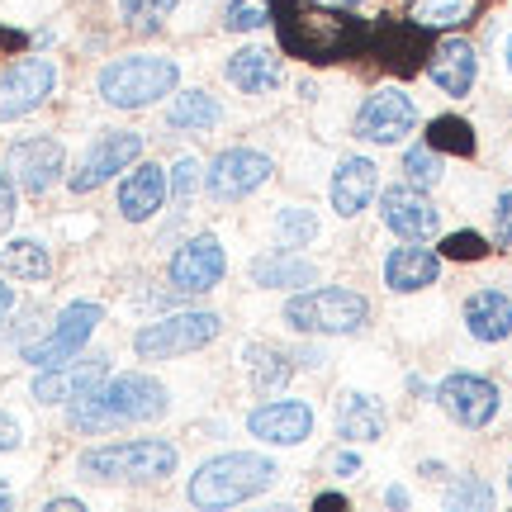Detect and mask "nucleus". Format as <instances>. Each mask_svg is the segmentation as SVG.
Masks as SVG:
<instances>
[{"mask_svg":"<svg viewBox=\"0 0 512 512\" xmlns=\"http://www.w3.org/2000/svg\"><path fill=\"white\" fill-rule=\"evenodd\" d=\"M271 24L280 34V48L309 67H328V62H347V57L366 53L370 24L351 10L323 5V0H271Z\"/></svg>","mask_w":512,"mask_h":512,"instance_id":"f257e3e1","label":"nucleus"},{"mask_svg":"<svg viewBox=\"0 0 512 512\" xmlns=\"http://www.w3.org/2000/svg\"><path fill=\"white\" fill-rule=\"evenodd\" d=\"M171 408V394H166L162 380H152L143 370H128V375H110L95 394H81V399L67 403V422L76 432H110V427H124V422H157L166 418Z\"/></svg>","mask_w":512,"mask_h":512,"instance_id":"f03ea898","label":"nucleus"},{"mask_svg":"<svg viewBox=\"0 0 512 512\" xmlns=\"http://www.w3.org/2000/svg\"><path fill=\"white\" fill-rule=\"evenodd\" d=\"M275 479H280V465L271 456L223 451V456L204 460L200 470L190 475V503L195 508H233V503H247V498L266 494Z\"/></svg>","mask_w":512,"mask_h":512,"instance_id":"7ed1b4c3","label":"nucleus"},{"mask_svg":"<svg viewBox=\"0 0 512 512\" xmlns=\"http://www.w3.org/2000/svg\"><path fill=\"white\" fill-rule=\"evenodd\" d=\"M176 465H181V451L162 437L91 446L76 460V470L86 479H100V484H157V479L176 475Z\"/></svg>","mask_w":512,"mask_h":512,"instance_id":"20e7f679","label":"nucleus"},{"mask_svg":"<svg viewBox=\"0 0 512 512\" xmlns=\"http://www.w3.org/2000/svg\"><path fill=\"white\" fill-rule=\"evenodd\" d=\"M181 86V67H176V57H157V53H138V57H119L110 62L100 81H95V91L100 100L110 105V110H147V105H157L162 95H176Z\"/></svg>","mask_w":512,"mask_h":512,"instance_id":"39448f33","label":"nucleus"},{"mask_svg":"<svg viewBox=\"0 0 512 512\" xmlns=\"http://www.w3.org/2000/svg\"><path fill=\"white\" fill-rule=\"evenodd\" d=\"M285 323L304 337H351L370 323L366 294L347 290V285H328V290H304L285 299Z\"/></svg>","mask_w":512,"mask_h":512,"instance_id":"423d86ee","label":"nucleus"},{"mask_svg":"<svg viewBox=\"0 0 512 512\" xmlns=\"http://www.w3.org/2000/svg\"><path fill=\"white\" fill-rule=\"evenodd\" d=\"M223 332V318L209 309H185V313H166L157 323H143L133 332V351L143 361H171V356H190V351L209 347Z\"/></svg>","mask_w":512,"mask_h":512,"instance_id":"0eeeda50","label":"nucleus"},{"mask_svg":"<svg viewBox=\"0 0 512 512\" xmlns=\"http://www.w3.org/2000/svg\"><path fill=\"white\" fill-rule=\"evenodd\" d=\"M100 318H105L100 304H86V299L67 304V309L57 313V323L48 328V337H38V342L24 347V361H29L34 370H48V366H62V361L81 356L86 342H91V332L100 328Z\"/></svg>","mask_w":512,"mask_h":512,"instance_id":"6e6552de","label":"nucleus"},{"mask_svg":"<svg viewBox=\"0 0 512 512\" xmlns=\"http://www.w3.org/2000/svg\"><path fill=\"white\" fill-rule=\"evenodd\" d=\"M53 91H57L53 57H19V62H10V67L0 72V124L43 110Z\"/></svg>","mask_w":512,"mask_h":512,"instance_id":"1a4fd4ad","label":"nucleus"},{"mask_svg":"<svg viewBox=\"0 0 512 512\" xmlns=\"http://www.w3.org/2000/svg\"><path fill=\"white\" fill-rule=\"evenodd\" d=\"M138 157H143V133H133V128H105V133L86 147V157H81V166L72 171L67 185H72L76 195H91V190H100L110 176L128 171Z\"/></svg>","mask_w":512,"mask_h":512,"instance_id":"9d476101","label":"nucleus"},{"mask_svg":"<svg viewBox=\"0 0 512 512\" xmlns=\"http://www.w3.org/2000/svg\"><path fill=\"white\" fill-rule=\"evenodd\" d=\"M370 53L380 57L384 72L394 76H418L432 57V29H422L418 19H380L370 29Z\"/></svg>","mask_w":512,"mask_h":512,"instance_id":"9b49d317","label":"nucleus"},{"mask_svg":"<svg viewBox=\"0 0 512 512\" xmlns=\"http://www.w3.org/2000/svg\"><path fill=\"white\" fill-rule=\"evenodd\" d=\"M275 176V162L266 152H252V147H228L219 152L209 171H204V190L214 195V200H247L256 195L261 185Z\"/></svg>","mask_w":512,"mask_h":512,"instance_id":"f8f14e48","label":"nucleus"},{"mask_svg":"<svg viewBox=\"0 0 512 512\" xmlns=\"http://www.w3.org/2000/svg\"><path fill=\"white\" fill-rule=\"evenodd\" d=\"M418 128V105L403 91L384 86V91L366 95V105L356 110V138H366L375 147H394Z\"/></svg>","mask_w":512,"mask_h":512,"instance_id":"ddd939ff","label":"nucleus"},{"mask_svg":"<svg viewBox=\"0 0 512 512\" xmlns=\"http://www.w3.org/2000/svg\"><path fill=\"white\" fill-rule=\"evenodd\" d=\"M223 271H228L223 242L214 233H200V238H190L185 247H176L171 266H166V280H171L176 294H209L223 280Z\"/></svg>","mask_w":512,"mask_h":512,"instance_id":"4468645a","label":"nucleus"},{"mask_svg":"<svg viewBox=\"0 0 512 512\" xmlns=\"http://www.w3.org/2000/svg\"><path fill=\"white\" fill-rule=\"evenodd\" d=\"M380 219L389 233H399L403 242H427L441 233V209L427 195H422L418 185H389L380 195Z\"/></svg>","mask_w":512,"mask_h":512,"instance_id":"2eb2a0df","label":"nucleus"},{"mask_svg":"<svg viewBox=\"0 0 512 512\" xmlns=\"http://www.w3.org/2000/svg\"><path fill=\"white\" fill-rule=\"evenodd\" d=\"M10 171H15V185H24L29 195H43V190H53L62 181V171H67V147L48 138V133H38V138H19L10 143Z\"/></svg>","mask_w":512,"mask_h":512,"instance_id":"dca6fc26","label":"nucleus"},{"mask_svg":"<svg viewBox=\"0 0 512 512\" xmlns=\"http://www.w3.org/2000/svg\"><path fill=\"white\" fill-rule=\"evenodd\" d=\"M110 380V356H86V361H62L34 375V399L38 403H72L81 394H95Z\"/></svg>","mask_w":512,"mask_h":512,"instance_id":"f3484780","label":"nucleus"},{"mask_svg":"<svg viewBox=\"0 0 512 512\" xmlns=\"http://www.w3.org/2000/svg\"><path fill=\"white\" fill-rule=\"evenodd\" d=\"M437 399L460 427H489L498 418V384L484 380V375H465V370L446 375Z\"/></svg>","mask_w":512,"mask_h":512,"instance_id":"a211bd4d","label":"nucleus"},{"mask_svg":"<svg viewBox=\"0 0 512 512\" xmlns=\"http://www.w3.org/2000/svg\"><path fill=\"white\" fill-rule=\"evenodd\" d=\"M247 427H252V437L271 441V446H299L313 437V408L304 399H271L252 408Z\"/></svg>","mask_w":512,"mask_h":512,"instance_id":"6ab92c4d","label":"nucleus"},{"mask_svg":"<svg viewBox=\"0 0 512 512\" xmlns=\"http://www.w3.org/2000/svg\"><path fill=\"white\" fill-rule=\"evenodd\" d=\"M380 190V166L370 157H347V162L332 171V185H328V200H332V214L342 219H356L361 209H370Z\"/></svg>","mask_w":512,"mask_h":512,"instance_id":"aec40b11","label":"nucleus"},{"mask_svg":"<svg viewBox=\"0 0 512 512\" xmlns=\"http://www.w3.org/2000/svg\"><path fill=\"white\" fill-rule=\"evenodd\" d=\"M427 76L437 81L441 95H470L479 76V57L465 38H446V43H432V57H427Z\"/></svg>","mask_w":512,"mask_h":512,"instance_id":"412c9836","label":"nucleus"},{"mask_svg":"<svg viewBox=\"0 0 512 512\" xmlns=\"http://www.w3.org/2000/svg\"><path fill=\"white\" fill-rule=\"evenodd\" d=\"M166 200V171L152 162H138L119 185V214L128 223H147Z\"/></svg>","mask_w":512,"mask_h":512,"instance_id":"4be33fe9","label":"nucleus"},{"mask_svg":"<svg viewBox=\"0 0 512 512\" xmlns=\"http://www.w3.org/2000/svg\"><path fill=\"white\" fill-rule=\"evenodd\" d=\"M437 275L441 252H427V247H394L384 261V285L394 294H418L427 285H437Z\"/></svg>","mask_w":512,"mask_h":512,"instance_id":"5701e85b","label":"nucleus"},{"mask_svg":"<svg viewBox=\"0 0 512 512\" xmlns=\"http://www.w3.org/2000/svg\"><path fill=\"white\" fill-rule=\"evenodd\" d=\"M465 328L475 342H503L512 337V299L503 290H479L465 299Z\"/></svg>","mask_w":512,"mask_h":512,"instance_id":"b1692460","label":"nucleus"},{"mask_svg":"<svg viewBox=\"0 0 512 512\" xmlns=\"http://www.w3.org/2000/svg\"><path fill=\"white\" fill-rule=\"evenodd\" d=\"M247 275H252L256 290H299V285H313V280H318V266L285 247V252H261Z\"/></svg>","mask_w":512,"mask_h":512,"instance_id":"393cba45","label":"nucleus"},{"mask_svg":"<svg viewBox=\"0 0 512 512\" xmlns=\"http://www.w3.org/2000/svg\"><path fill=\"white\" fill-rule=\"evenodd\" d=\"M228 81L242 95H271L280 91V57L271 48H238L228 57Z\"/></svg>","mask_w":512,"mask_h":512,"instance_id":"a878e982","label":"nucleus"},{"mask_svg":"<svg viewBox=\"0 0 512 512\" xmlns=\"http://www.w3.org/2000/svg\"><path fill=\"white\" fill-rule=\"evenodd\" d=\"M384 403L375 394H342L337 403V432L347 441H380L384 437Z\"/></svg>","mask_w":512,"mask_h":512,"instance_id":"bb28decb","label":"nucleus"},{"mask_svg":"<svg viewBox=\"0 0 512 512\" xmlns=\"http://www.w3.org/2000/svg\"><path fill=\"white\" fill-rule=\"evenodd\" d=\"M223 119V105L209 91H181L166 110V128L171 133H209Z\"/></svg>","mask_w":512,"mask_h":512,"instance_id":"cd10ccee","label":"nucleus"},{"mask_svg":"<svg viewBox=\"0 0 512 512\" xmlns=\"http://www.w3.org/2000/svg\"><path fill=\"white\" fill-rule=\"evenodd\" d=\"M242 361H247L252 389H261V394H271V389H280V384H290V375H294V361L280 347H271V342H252V347L242 351Z\"/></svg>","mask_w":512,"mask_h":512,"instance_id":"c85d7f7f","label":"nucleus"},{"mask_svg":"<svg viewBox=\"0 0 512 512\" xmlns=\"http://www.w3.org/2000/svg\"><path fill=\"white\" fill-rule=\"evenodd\" d=\"M0 271L15 275V280H48L53 275V256L34 238H10L0 247Z\"/></svg>","mask_w":512,"mask_h":512,"instance_id":"c756f323","label":"nucleus"},{"mask_svg":"<svg viewBox=\"0 0 512 512\" xmlns=\"http://www.w3.org/2000/svg\"><path fill=\"white\" fill-rule=\"evenodd\" d=\"M479 10V0H413L408 19H418L422 29H460L470 24Z\"/></svg>","mask_w":512,"mask_h":512,"instance_id":"7c9ffc66","label":"nucleus"},{"mask_svg":"<svg viewBox=\"0 0 512 512\" xmlns=\"http://www.w3.org/2000/svg\"><path fill=\"white\" fill-rule=\"evenodd\" d=\"M427 147L432 152H456V157H470L475 152V128L456 119V114H446V119H432L427 128Z\"/></svg>","mask_w":512,"mask_h":512,"instance_id":"2f4dec72","label":"nucleus"},{"mask_svg":"<svg viewBox=\"0 0 512 512\" xmlns=\"http://www.w3.org/2000/svg\"><path fill=\"white\" fill-rule=\"evenodd\" d=\"M275 238L285 242V247H309L313 238H318V214L313 209H304V204H285L280 214H275Z\"/></svg>","mask_w":512,"mask_h":512,"instance_id":"473e14b6","label":"nucleus"},{"mask_svg":"<svg viewBox=\"0 0 512 512\" xmlns=\"http://www.w3.org/2000/svg\"><path fill=\"white\" fill-rule=\"evenodd\" d=\"M171 10H176V0H119V19L138 34H157Z\"/></svg>","mask_w":512,"mask_h":512,"instance_id":"72a5a7b5","label":"nucleus"},{"mask_svg":"<svg viewBox=\"0 0 512 512\" xmlns=\"http://www.w3.org/2000/svg\"><path fill=\"white\" fill-rule=\"evenodd\" d=\"M266 24H271V0H228V10H223V29H233V34H252Z\"/></svg>","mask_w":512,"mask_h":512,"instance_id":"f704fd0d","label":"nucleus"},{"mask_svg":"<svg viewBox=\"0 0 512 512\" xmlns=\"http://www.w3.org/2000/svg\"><path fill=\"white\" fill-rule=\"evenodd\" d=\"M446 508H456V512H465V508L489 512V508H494V489H489L479 475H460L456 484L446 489Z\"/></svg>","mask_w":512,"mask_h":512,"instance_id":"c9c22d12","label":"nucleus"},{"mask_svg":"<svg viewBox=\"0 0 512 512\" xmlns=\"http://www.w3.org/2000/svg\"><path fill=\"white\" fill-rule=\"evenodd\" d=\"M403 181L418 185V190H432L441 181V162L432 147H408L403 152Z\"/></svg>","mask_w":512,"mask_h":512,"instance_id":"e433bc0d","label":"nucleus"},{"mask_svg":"<svg viewBox=\"0 0 512 512\" xmlns=\"http://www.w3.org/2000/svg\"><path fill=\"white\" fill-rule=\"evenodd\" d=\"M441 256L446 261H479V256H489V242L479 233H451V238H441Z\"/></svg>","mask_w":512,"mask_h":512,"instance_id":"4c0bfd02","label":"nucleus"},{"mask_svg":"<svg viewBox=\"0 0 512 512\" xmlns=\"http://www.w3.org/2000/svg\"><path fill=\"white\" fill-rule=\"evenodd\" d=\"M195 185H200V162H195V157H181V162L171 166V176H166V190H171L176 200H190Z\"/></svg>","mask_w":512,"mask_h":512,"instance_id":"58836bf2","label":"nucleus"},{"mask_svg":"<svg viewBox=\"0 0 512 512\" xmlns=\"http://www.w3.org/2000/svg\"><path fill=\"white\" fill-rule=\"evenodd\" d=\"M494 233L503 247H512V190L498 195V209H494Z\"/></svg>","mask_w":512,"mask_h":512,"instance_id":"ea45409f","label":"nucleus"},{"mask_svg":"<svg viewBox=\"0 0 512 512\" xmlns=\"http://www.w3.org/2000/svg\"><path fill=\"white\" fill-rule=\"evenodd\" d=\"M19 446H24V427H19L10 413H0V456H5V451H19Z\"/></svg>","mask_w":512,"mask_h":512,"instance_id":"a19ab883","label":"nucleus"},{"mask_svg":"<svg viewBox=\"0 0 512 512\" xmlns=\"http://www.w3.org/2000/svg\"><path fill=\"white\" fill-rule=\"evenodd\" d=\"M10 219H15V185L0 171V228H10Z\"/></svg>","mask_w":512,"mask_h":512,"instance_id":"79ce46f5","label":"nucleus"},{"mask_svg":"<svg viewBox=\"0 0 512 512\" xmlns=\"http://www.w3.org/2000/svg\"><path fill=\"white\" fill-rule=\"evenodd\" d=\"M328 465L337 470V475H361V460L351 456V451H337V456H332Z\"/></svg>","mask_w":512,"mask_h":512,"instance_id":"37998d69","label":"nucleus"},{"mask_svg":"<svg viewBox=\"0 0 512 512\" xmlns=\"http://www.w3.org/2000/svg\"><path fill=\"white\" fill-rule=\"evenodd\" d=\"M10 309H15V290H10V285L0 280V323L10 318Z\"/></svg>","mask_w":512,"mask_h":512,"instance_id":"c03bdc74","label":"nucleus"},{"mask_svg":"<svg viewBox=\"0 0 512 512\" xmlns=\"http://www.w3.org/2000/svg\"><path fill=\"white\" fill-rule=\"evenodd\" d=\"M62 508H67V512H81L86 503H81V498H48V512H62Z\"/></svg>","mask_w":512,"mask_h":512,"instance_id":"a18cd8bd","label":"nucleus"},{"mask_svg":"<svg viewBox=\"0 0 512 512\" xmlns=\"http://www.w3.org/2000/svg\"><path fill=\"white\" fill-rule=\"evenodd\" d=\"M313 508H323V512H328V508H347V498H342V494H318V503H313Z\"/></svg>","mask_w":512,"mask_h":512,"instance_id":"49530a36","label":"nucleus"},{"mask_svg":"<svg viewBox=\"0 0 512 512\" xmlns=\"http://www.w3.org/2000/svg\"><path fill=\"white\" fill-rule=\"evenodd\" d=\"M384 503H389V508H408V489H399V484H394V489L384 494Z\"/></svg>","mask_w":512,"mask_h":512,"instance_id":"de8ad7c7","label":"nucleus"},{"mask_svg":"<svg viewBox=\"0 0 512 512\" xmlns=\"http://www.w3.org/2000/svg\"><path fill=\"white\" fill-rule=\"evenodd\" d=\"M19 43H24V38H19L15 29H0V53H5V48H19Z\"/></svg>","mask_w":512,"mask_h":512,"instance_id":"09e8293b","label":"nucleus"},{"mask_svg":"<svg viewBox=\"0 0 512 512\" xmlns=\"http://www.w3.org/2000/svg\"><path fill=\"white\" fill-rule=\"evenodd\" d=\"M323 5H337V10H356L361 0H323Z\"/></svg>","mask_w":512,"mask_h":512,"instance_id":"8fccbe9b","label":"nucleus"},{"mask_svg":"<svg viewBox=\"0 0 512 512\" xmlns=\"http://www.w3.org/2000/svg\"><path fill=\"white\" fill-rule=\"evenodd\" d=\"M10 503H15V498H10V494H0V512H5V508H10Z\"/></svg>","mask_w":512,"mask_h":512,"instance_id":"3c124183","label":"nucleus"},{"mask_svg":"<svg viewBox=\"0 0 512 512\" xmlns=\"http://www.w3.org/2000/svg\"><path fill=\"white\" fill-rule=\"evenodd\" d=\"M508 72H512V38H508Z\"/></svg>","mask_w":512,"mask_h":512,"instance_id":"603ef678","label":"nucleus"},{"mask_svg":"<svg viewBox=\"0 0 512 512\" xmlns=\"http://www.w3.org/2000/svg\"><path fill=\"white\" fill-rule=\"evenodd\" d=\"M508 494H512V465H508Z\"/></svg>","mask_w":512,"mask_h":512,"instance_id":"864d4df0","label":"nucleus"}]
</instances>
